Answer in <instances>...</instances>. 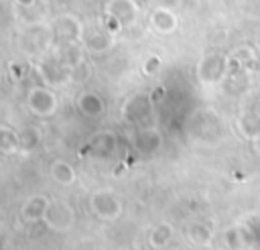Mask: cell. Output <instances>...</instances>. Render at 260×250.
Returning a JSON list of instances; mask_svg holds the SVG:
<instances>
[{"instance_id":"1","label":"cell","mask_w":260,"mask_h":250,"mask_svg":"<svg viewBox=\"0 0 260 250\" xmlns=\"http://www.w3.org/2000/svg\"><path fill=\"white\" fill-rule=\"evenodd\" d=\"M26 106L35 116L49 118L57 112V96H55L53 89H49L45 85H35V87L28 89Z\"/></svg>"},{"instance_id":"2","label":"cell","mask_w":260,"mask_h":250,"mask_svg":"<svg viewBox=\"0 0 260 250\" xmlns=\"http://www.w3.org/2000/svg\"><path fill=\"white\" fill-rule=\"evenodd\" d=\"M83 24L75 14H61L53 22V37L57 43H67V41H81L83 37Z\"/></svg>"},{"instance_id":"3","label":"cell","mask_w":260,"mask_h":250,"mask_svg":"<svg viewBox=\"0 0 260 250\" xmlns=\"http://www.w3.org/2000/svg\"><path fill=\"white\" fill-rule=\"evenodd\" d=\"M138 12L140 8L136 0H108L106 2V14L116 18L122 24V28L132 26L138 18Z\"/></svg>"},{"instance_id":"4","label":"cell","mask_w":260,"mask_h":250,"mask_svg":"<svg viewBox=\"0 0 260 250\" xmlns=\"http://www.w3.org/2000/svg\"><path fill=\"white\" fill-rule=\"evenodd\" d=\"M81 43L89 53H106V51H110L114 47V33L108 30L106 26L83 28Z\"/></svg>"},{"instance_id":"5","label":"cell","mask_w":260,"mask_h":250,"mask_svg":"<svg viewBox=\"0 0 260 250\" xmlns=\"http://www.w3.org/2000/svg\"><path fill=\"white\" fill-rule=\"evenodd\" d=\"M89 207L95 215L104 217V220H116L122 213V205L118 201V197L110 191H98L91 195L89 199Z\"/></svg>"},{"instance_id":"6","label":"cell","mask_w":260,"mask_h":250,"mask_svg":"<svg viewBox=\"0 0 260 250\" xmlns=\"http://www.w3.org/2000/svg\"><path fill=\"white\" fill-rule=\"evenodd\" d=\"M43 222L51 228V230H57V232H65L73 226V209L67 205V203H61V201H51Z\"/></svg>"},{"instance_id":"7","label":"cell","mask_w":260,"mask_h":250,"mask_svg":"<svg viewBox=\"0 0 260 250\" xmlns=\"http://www.w3.org/2000/svg\"><path fill=\"white\" fill-rule=\"evenodd\" d=\"M37 71L43 77V81L49 83V85H61V83H65L69 79V69H65L55 55L49 57V59H43L39 63Z\"/></svg>"},{"instance_id":"8","label":"cell","mask_w":260,"mask_h":250,"mask_svg":"<svg viewBox=\"0 0 260 250\" xmlns=\"http://www.w3.org/2000/svg\"><path fill=\"white\" fill-rule=\"evenodd\" d=\"M116 146H118V138H116V134L110 132V130L98 132V134L89 140V144H87L89 152H91L95 159H110V157L116 152Z\"/></svg>"},{"instance_id":"9","label":"cell","mask_w":260,"mask_h":250,"mask_svg":"<svg viewBox=\"0 0 260 250\" xmlns=\"http://www.w3.org/2000/svg\"><path fill=\"white\" fill-rule=\"evenodd\" d=\"M81 41H67V43H57V51L55 57L59 59V63L65 69H73L75 65H79L83 61V51H81Z\"/></svg>"},{"instance_id":"10","label":"cell","mask_w":260,"mask_h":250,"mask_svg":"<svg viewBox=\"0 0 260 250\" xmlns=\"http://www.w3.org/2000/svg\"><path fill=\"white\" fill-rule=\"evenodd\" d=\"M148 112H150V104H148V98L142 96V93L132 96V98L124 104V108H122V116H124V120L130 122V124H140V122L148 116Z\"/></svg>"},{"instance_id":"11","label":"cell","mask_w":260,"mask_h":250,"mask_svg":"<svg viewBox=\"0 0 260 250\" xmlns=\"http://www.w3.org/2000/svg\"><path fill=\"white\" fill-rule=\"evenodd\" d=\"M77 110L87 118H100L106 112V104L98 91H81L77 96Z\"/></svg>"},{"instance_id":"12","label":"cell","mask_w":260,"mask_h":250,"mask_svg":"<svg viewBox=\"0 0 260 250\" xmlns=\"http://www.w3.org/2000/svg\"><path fill=\"white\" fill-rule=\"evenodd\" d=\"M51 205V199L47 195H32L22 205V215L26 222H41Z\"/></svg>"},{"instance_id":"13","label":"cell","mask_w":260,"mask_h":250,"mask_svg":"<svg viewBox=\"0 0 260 250\" xmlns=\"http://www.w3.org/2000/svg\"><path fill=\"white\" fill-rule=\"evenodd\" d=\"M49 173H51L53 181L63 185V187H69V185L75 183V169L63 159H55L49 167Z\"/></svg>"},{"instance_id":"14","label":"cell","mask_w":260,"mask_h":250,"mask_svg":"<svg viewBox=\"0 0 260 250\" xmlns=\"http://www.w3.org/2000/svg\"><path fill=\"white\" fill-rule=\"evenodd\" d=\"M150 24H152L158 33H171V30H175L177 20H175L173 12L162 6V8H158V10H154V12L150 14Z\"/></svg>"},{"instance_id":"15","label":"cell","mask_w":260,"mask_h":250,"mask_svg":"<svg viewBox=\"0 0 260 250\" xmlns=\"http://www.w3.org/2000/svg\"><path fill=\"white\" fill-rule=\"evenodd\" d=\"M20 150V138L18 132L10 126H0V152L2 154H14Z\"/></svg>"},{"instance_id":"16","label":"cell","mask_w":260,"mask_h":250,"mask_svg":"<svg viewBox=\"0 0 260 250\" xmlns=\"http://www.w3.org/2000/svg\"><path fill=\"white\" fill-rule=\"evenodd\" d=\"M132 142H134V146H136L140 152H150V150H154V148L158 146L160 138H158L156 130L148 128V130H138V132L134 134Z\"/></svg>"},{"instance_id":"17","label":"cell","mask_w":260,"mask_h":250,"mask_svg":"<svg viewBox=\"0 0 260 250\" xmlns=\"http://www.w3.org/2000/svg\"><path fill=\"white\" fill-rule=\"evenodd\" d=\"M18 138H20V150L30 152L41 144V130L37 126H24L22 130H18Z\"/></svg>"},{"instance_id":"18","label":"cell","mask_w":260,"mask_h":250,"mask_svg":"<svg viewBox=\"0 0 260 250\" xmlns=\"http://www.w3.org/2000/svg\"><path fill=\"white\" fill-rule=\"evenodd\" d=\"M87 75H89V67H87L85 61H81L79 65H75V67L69 71V79H71V81H85Z\"/></svg>"},{"instance_id":"19","label":"cell","mask_w":260,"mask_h":250,"mask_svg":"<svg viewBox=\"0 0 260 250\" xmlns=\"http://www.w3.org/2000/svg\"><path fill=\"white\" fill-rule=\"evenodd\" d=\"M14 4H18L20 8H30L35 4V0H14Z\"/></svg>"},{"instance_id":"20","label":"cell","mask_w":260,"mask_h":250,"mask_svg":"<svg viewBox=\"0 0 260 250\" xmlns=\"http://www.w3.org/2000/svg\"><path fill=\"white\" fill-rule=\"evenodd\" d=\"M156 2H158V4H162L165 8H169V6H173V4H177L179 0H156Z\"/></svg>"}]
</instances>
